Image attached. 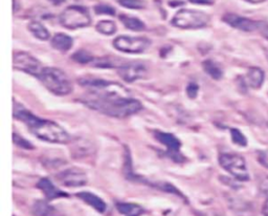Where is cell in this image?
I'll use <instances>...</instances> for the list:
<instances>
[{"label": "cell", "instance_id": "16", "mask_svg": "<svg viewBox=\"0 0 268 216\" xmlns=\"http://www.w3.org/2000/svg\"><path fill=\"white\" fill-rule=\"evenodd\" d=\"M264 72L259 67H250L246 74V83L254 89L260 88L264 82Z\"/></svg>", "mask_w": 268, "mask_h": 216}, {"label": "cell", "instance_id": "15", "mask_svg": "<svg viewBox=\"0 0 268 216\" xmlns=\"http://www.w3.org/2000/svg\"><path fill=\"white\" fill-rule=\"evenodd\" d=\"M77 196L82 200L84 203L89 205L94 210H97L100 213H104L106 211V204L102 198H100L98 195L93 194L91 192H79Z\"/></svg>", "mask_w": 268, "mask_h": 216}, {"label": "cell", "instance_id": "25", "mask_svg": "<svg viewBox=\"0 0 268 216\" xmlns=\"http://www.w3.org/2000/svg\"><path fill=\"white\" fill-rule=\"evenodd\" d=\"M72 58L75 60L76 62L81 63V64H88V63L91 64L94 60V58L85 50H77V53H75L73 55Z\"/></svg>", "mask_w": 268, "mask_h": 216}, {"label": "cell", "instance_id": "9", "mask_svg": "<svg viewBox=\"0 0 268 216\" xmlns=\"http://www.w3.org/2000/svg\"><path fill=\"white\" fill-rule=\"evenodd\" d=\"M56 178L60 184L65 187H82L87 184V175L79 168H69L67 170L59 172Z\"/></svg>", "mask_w": 268, "mask_h": 216}, {"label": "cell", "instance_id": "37", "mask_svg": "<svg viewBox=\"0 0 268 216\" xmlns=\"http://www.w3.org/2000/svg\"><path fill=\"white\" fill-rule=\"evenodd\" d=\"M13 13H16V0H13Z\"/></svg>", "mask_w": 268, "mask_h": 216}, {"label": "cell", "instance_id": "4", "mask_svg": "<svg viewBox=\"0 0 268 216\" xmlns=\"http://www.w3.org/2000/svg\"><path fill=\"white\" fill-rule=\"evenodd\" d=\"M172 24L184 30H197L206 27L210 22V16L197 10L183 8L179 10L172 19Z\"/></svg>", "mask_w": 268, "mask_h": 216}, {"label": "cell", "instance_id": "22", "mask_svg": "<svg viewBox=\"0 0 268 216\" xmlns=\"http://www.w3.org/2000/svg\"><path fill=\"white\" fill-rule=\"evenodd\" d=\"M202 66L204 72L210 77H212L214 80H220L222 78L223 72L221 67L215 61H213V60H205L202 63Z\"/></svg>", "mask_w": 268, "mask_h": 216}, {"label": "cell", "instance_id": "7", "mask_svg": "<svg viewBox=\"0 0 268 216\" xmlns=\"http://www.w3.org/2000/svg\"><path fill=\"white\" fill-rule=\"evenodd\" d=\"M151 45V41L143 37L119 36L114 40V46L117 50L128 54H140Z\"/></svg>", "mask_w": 268, "mask_h": 216}, {"label": "cell", "instance_id": "8", "mask_svg": "<svg viewBox=\"0 0 268 216\" xmlns=\"http://www.w3.org/2000/svg\"><path fill=\"white\" fill-rule=\"evenodd\" d=\"M13 67L17 71L30 74L39 78L43 68L39 60H37L29 53L24 51H18L13 55Z\"/></svg>", "mask_w": 268, "mask_h": 216}, {"label": "cell", "instance_id": "23", "mask_svg": "<svg viewBox=\"0 0 268 216\" xmlns=\"http://www.w3.org/2000/svg\"><path fill=\"white\" fill-rule=\"evenodd\" d=\"M96 29L99 33L103 34V35H114V34L116 32V25L114 21L111 20H102L98 22L96 25Z\"/></svg>", "mask_w": 268, "mask_h": 216}, {"label": "cell", "instance_id": "6", "mask_svg": "<svg viewBox=\"0 0 268 216\" xmlns=\"http://www.w3.org/2000/svg\"><path fill=\"white\" fill-rule=\"evenodd\" d=\"M220 166L227 170L237 180H249V173L246 162L243 157L237 153H222L219 157Z\"/></svg>", "mask_w": 268, "mask_h": 216}, {"label": "cell", "instance_id": "27", "mask_svg": "<svg viewBox=\"0 0 268 216\" xmlns=\"http://www.w3.org/2000/svg\"><path fill=\"white\" fill-rule=\"evenodd\" d=\"M94 12L97 15H110L115 16V10L111 5L108 4H98L94 6Z\"/></svg>", "mask_w": 268, "mask_h": 216}, {"label": "cell", "instance_id": "12", "mask_svg": "<svg viewBox=\"0 0 268 216\" xmlns=\"http://www.w3.org/2000/svg\"><path fill=\"white\" fill-rule=\"evenodd\" d=\"M154 135H155V137H156V140L159 143H161L162 145H165L167 148L169 149V155L173 160H174L175 162L184 161V158L181 157V154L179 152L181 143L174 134L168 133V132L155 131Z\"/></svg>", "mask_w": 268, "mask_h": 216}, {"label": "cell", "instance_id": "33", "mask_svg": "<svg viewBox=\"0 0 268 216\" xmlns=\"http://www.w3.org/2000/svg\"><path fill=\"white\" fill-rule=\"evenodd\" d=\"M261 189L263 190L264 192L268 193V177H266L265 179H263L262 184H261Z\"/></svg>", "mask_w": 268, "mask_h": 216}, {"label": "cell", "instance_id": "11", "mask_svg": "<svg viewBox=\"0 0 268 216\" xmlns=\"http://www.w3.org/2000/svg\"><path fill=\"white\" fill-rule=\"evenodd\" d=\"M223 21L227 22L231 28H235L237 30L243 31V32H255L259 31L261 27L260 21H255L252 19L245 18L236 14H226L223 16Z\"/></svg>", "mask_w": 268, "mask_h": 216}, {"label": "cell", "instance_id": "20", "mask_svg": "<svg viewBox=\"0 0 268 216\" xmlns=\"http://www.w3.org/2000/svg\"><path fill=\"white\" fill-rule=\"evenodd\" d=\"M29 31L33 34L35 38H37L38 40L41 41H46L50 38L49 32L47 29L39 21H31L28 25Z\"/></svg>", "mask_w": 268, "mask_h": 216}, {"label": "cell", "instance_id": "5", "mask_svg": "<svg viewBox=\"0 0 268 216\" xmlns=\"http://www.w3.org/2000/svg\"><path fill=\"white\" fill-rule=\"evenodd\" d=\"M59 21L68 30H77L88 27L91 18L87 7L81 5H71L59 16Z\"/></svg>", "mask_w": 268, "mask_h": 216}, {"label": "cell", "instance_id": "18", "mask_svg": "<svg viewBox=\"0 0 268 216\" xmlns=\"http://www.w3.org/2000/svg\"><path fill=\"white\" fill-rule=\"evenodd\" d=\"M33 213L36 216H59V212L45 201H37L33 205Z\"/></svg>", "mask_w": 268, "mask_h": 216}, {"label": "cell", "instance_id": "29", "mask_svg": "<svg viewBox=\"0 0 268 216\" xmlns=\"http://www.w3.org/2000/svg\"><path fill=\"white\" fill-rule=\"evenodd\" d=\"M198 90H199V86L195 82H191L187 86V93L190 99H195L198 94Z\"/></svg>", "mask_w": 268, "mask_h": 216}, {"label": "cell", "instance_id": "1", "mask_svg": "<svg viewBox=\"0 0 268 216\" xmlns=\"http://www.w3.org/2000/svg\"><path fill=\"white\" fill-rule=\"evenodd\" d=\"M82 102L87 107L114 118L130 117L143 108L140 101L118 93H94L88 91L82 97Z\"/></svg>", "mask_w": 268, "mask_h": 216}, {"label": "cell", "instance_id": "10", "mask_svg": "<svg viewBox=\"0 0 268 216\" xmlns=\"http://www.w3.org/2000/svg\"><path fill=\"white\" fill-rule=\"evenodd\" d=\"M117 75L128 83H132L136 80L143 79L146 77L148 70L142 62H128L122 64L117 68Z\"/></svg>", "mask_w": 268, "mask_h": 216}, {"label": "cell", "instance_id": "35", "mask_svg": "<svg viewBox=\"0 0 268 216\" xmlns=\"http://www.w3.org/2000/svg\"><path fill=\"white\" fill-rule=\"evenodd\" d=\"M244 1H247V2H249V3H254V4H256V3L264 2L265 0H244Z\"/></svg>", "mask_w": 268, "mask_h": 216}, {"label": "cell", "instance_id": "19", "mask_svg": "<svg viewBox=\"0 0 268 216\" xmlns=\"http://www.w3.org/2000/svg\"><path fill=\"white\" fill-rule=\"evenodd\" d=\"M117 211L124 216H141L144 213V209L140 205L131 203H116Z\"/></svg>", "mask_w": 268, "mask_h": 216}, {"label": "cell", "instance_id": "3", "mask_svg": "<svg viewBox=\"0 0 268 216\" xmlns=\"http://www.w3.org/2000/svg\"><path fill=\"white\" fill-rule=\"evenodd\" d=\"M38 79L46 89L56 96H66L73 91V85L66 74L56 67H44Z\"/></svg>", "mask_w": 268, "mask_h": 216}, {"label": "cell", "instance_id": "26", "mask_svg": "<svg viewBox=\"0 0 268 216\" xmlns=\"http://www.w3.org/2000/svg\"><path fill=\"white\" fill-rule=\"evenodd\" d=\"M230 135H231L232 142H234L235 144H237L239 146H242V147H245L247 145V140H246L245 135L242 133L239 130V129L231 128L230 129Z\"/></svg>", "mask_w": 268, "mask_h": 216}, {"label": "cell", "instance_id": "30", "mask_svg": "<svg viewBox=\"0 0 268 216\" xmlns=\"http://www.w3.org/2000/svg\"><path fill=\"white\" fill-rule=\"evenodd\" d=\"M258 161L262 166L268 168V150L258 151Z\"/></svg>", "mask_w": 268, "mask_h": 216}, {"label": "cell", "instance_id": "32", "mask_svg": "<svg viewBox=\"0 0 268 216\" xmlns=\"http://www.w3.org/2000/svg\"><path fill=\"white\" fill-rule=\"evenodd\" d=\"M190 2L195 4H202V5H212L215 0H189Z\"/></svg>", "mask_w": 268, "mask_h": 216}, {"label": "cell", "instance_id": "24", "mask_svg": "<svg viewBox=\"0 0 268 216\" xmlns=\"http://www.w3.org/2000/svg\"><path fill=\"white\" fill-rule=\"evenodd\" d=\"M117 2L126 8H130V10H142V8L146 7L145 0H117Z\"/></svg>", "mask_w": 268, "mask_h": 216}, {"label": "cell", "instance_id": "34", "mask_svg": "<svg viewBox=\"0 0 268 216\" xmlns=\"http://www.w3.org/2000/svg\"><path fill=\"white\" fill-rule=\"evenodd\" d=\"M262 213L264 216H268V198L266 200V202L264 203L263 205V208H262Z\"/></svg>", "mask_w": 268, "mask_h": 216}, {"label": "cell", "instance_id": "31", "mask_svg": "<svg viewBox=\"0 0 268 216\" xmlns=\"http://www.w3.org/2000/svg\"><path fill=\"white\" fill-rule=\"evenodd\" d=\"M259 32L261 33V35L268 40V23H264L262 22L261 23V27H260V30H259Z\"/></svg>", "mask_w": 268, "mask_h": 216}, {"label": "cell", "instance_id": "28", "mask_svg": "<svg viewBox=\"0 0 268 216\" xmlns=\"http://www.w3.org/2000/svg\"><path fill=\"white\" fill-rule=\"evenodd\" d=\"M13 142H14L15 145L20 147V148H23V149H33V145L29 141L23 139V137L20 136L19 134L13 133Z\"/></svg>", "mask_w": 268, "mask_h": 216}, {"label": "cell", "instance_id": "14", "mask_svg": "<svg viewBox=\"0 0 268 216\" xmlns=\"http://www.w3.org/2000/svg\"><path fill=\"white\" fill-rule=\"evenodd\" d=\"M93 152V147L90 142L87 140L77 139L75 140L72 144V153L73 157L76 159L89 157Z\"/></svg>", "mask_w": 268, "mask_h": 216}, {"label": "cell", "instance_id": "36", "mask_svg": "<svg viewBox=\"0 0 268 216\" xmlns=\"http://www.w3.org/2000/svg\"><path fill=\"white\" fill-rule=\"evenodd\" d=\"M49 1H51L54 4H60V3H62L64 0H49Z\"/></svg>", "mask_w": 268, "mask_h": 216}, {"label": "cell", "instance_id": "17", "mask_svg": "<svg viewBox=\"0 0 268 216\" xmlns=\"http://www.w3.org/2000/svg\"><path fill=\"white\" fill-rule=\"evenodd\" d=\"M73 43H74L73 38L63 33L56 34L50 41L51 46L60 51H68L73 47Z\"/></svg>", "mask_w": 268, "mask_h": 216}, {"label": "cell", "instance_id": "13", "mask_svg": "<svg viewBox=\"0 0 268 216\" xmlns=\"http://www.w3.org/2000/svg\"><path fill=\"white\" fill-rule=\"evenodd\" d=\"M37 188L41 190L48 201H54V200H57V198H61V197H68L67 193H65L64 191H62V190L57 188L53 184V181L46 177L39 179V181L37 183Z\"/></svg>", "mask_w": 268, "mask_h": 216}, {"label": "cell", "instance_id": "2", "mask_svg": "<svg viewBox=\"0 0 268 216\" xmlns=\"http://www.w3.org/2000/svg\"><path fill=\"white\" fill-rule=\"evenodd\" d=\"M13 116L27 125L30 131L38 139L48 143L66 144L71 142V136L59 124L49 120H43L23 107L19 103L14 102Z\"/></svg>", "mask_w": 268, "mask_h": 216}, {"label": "cell", "instance_id": "21", "mask_svg": "<svg viewBox=\"0 0 268 216\" xmlns=\"http://www.w3.org/2000/svg\"><path fill=\"white\" fill-rule=\"evenodd\" d=\"M119 20L122 21V23L128 30H130V31L142 32V31L146 30L145 23L142 20L136 18V17H131V16H128V15H120Z\"/></svg>", "mask_w": 268, "mask_h": 216}]
</instances>
